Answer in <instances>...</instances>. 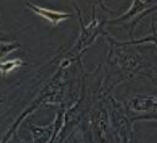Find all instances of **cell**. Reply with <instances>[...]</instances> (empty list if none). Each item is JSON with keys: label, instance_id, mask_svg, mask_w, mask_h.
<instances>
[{"label": "cell", "instance_id": "1", "mask_svg": "<svg viewBox=\"0 0 157 143\" xmlns=\"http://www.w3.org/2000/svg\"><path fill=\"white\" fill-rule=\"evenodd\" d=\"M76 11L78 12V17H80V26H81V31H80V35H78V39H77V43L75 44V46L72 48L71 53H75L78 57L83 54V51L86 50L87 46H90L94 40L96 38L102 33V28H103V21H98L94 16V6H92V10H91V18L90 21L87 22V24L83 23L82 18H81V15H80V10L78 7L76 6L75 2H72Z\"/></svg>", "mask_w": 157, "mask_h": 143}, {"label": "cell", "instance_id": "2", "mask_svg": "<svg viewBox=\"0 0 157 143\" xmlns=\"http://www.w3.org/2000/svg\"><path fill=\"white\" fill-rule=\"evenodd\" d=\"M155 2H157V0H132L131 6L128 9L126 12H124L123 15H120L119 17L108 21V23L115 24V23H121L125 21H131V28H130V35L132 37L134 34V28L137 24V22L144 18L148 12H152L155 10H157V6H152Z\"/></svg>", "mask_w": 157, "mask_h": 143}, {"label": "cell", "instance_id": "3", "mask_svg": "<svg viewBox=\"0 0 157 143\" xmlns=\"http://www.w3.org/2000/svg\"><path fill=\"white\" fill-rule=\"evenodd\" d=\"M31 11H33L36 15H38L39 17H42L43 20H45L47 22H49L52 26H58L63 22H65L66 20L71 18L72 15L69 12H61V11H56L49 7H44V6H39L32 2H26L25 4Z\"/></svg>", "mask_w": 157, "mask_h": 143}, {"label": "cell", "instance_id": "4", "mask_svg": "<svg viewBox=\"0 0 157 143\" xmlns=\"http://www.w3.org/2000/svg\"><path fill=\"white\" fill-rule=\"evenodd\" d=\"M131 108L135 111H153L157 109V94L147 97H137L131 101Z\"/></svg>", "mask_w": 157, "mask_h": 143}, {"label": "cell", "instance_id": "5", "mask_svg": "<svg viewBox=\"0 0 157 143\" xmlns=\"http://www.w3.org/2000/svg\"><path fill=\"white\" fill-rule=\"evenodd\" d=\"M114 40V39H113ZM117 44L119 45H134V44H142V43H150L152 42L153 44L157 45V31H156V27H155V23H152V34L148 35V37H144V38H140V39H131V40H126V42H117L114 40Z\"/></svg>", "mask_w": 157, "mask_h": 143}, {"label": "cell", "instance_id": "6", "mask_svg": "<svg viewBox=\"0 0 157 143\" xmlns=\"http://www.w3.org/2000/svg\"><path fill=\"white\" fill-rule=\"evenodd\" d=\"M21 65H23V64H22V61L20 59H12V60H9V61L2 60L1 61V73H2V77L7 72H11L13 68H16V67H18Z\"/></svg>", "mask_w": 157, "mask_h": 143}, {"label": "cell", "instance_id": "7", "mask_svg": "<svg viewBox=\"0 0 157 143\" xmlns=\"http://www.w3.org/2000/svg\"><path fill=\"white\" fill-rule=\"evenodd\" d=\"M18 48H20V44L18 43H10V45L7 46V43L6 42H2L1 43V57L4 59L7 53H12L13 50H16Z\"/></svg>", "mask_w": 157, "mask_h": 143}, {"label": "cell", "instance_id": "8", "mask_svg": "<svg viewBox=\"0 0 157 143\" xmlns=\"http://www.w3.org/2000/svg\"><path fill=\"white\" fill-rule=\"evenodd\" d=\"M157 120V109L156 110H153V111H151V114H148V115H144V116H137L135 120Z\"/></svg>", "mask_w": 157, "mask_h": 143}]
</instances>
